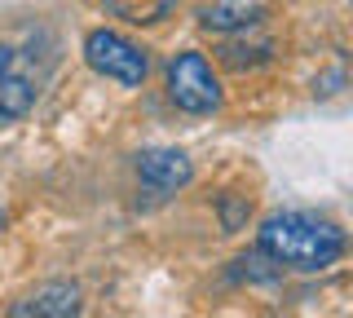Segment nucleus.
<instances>
[{"label": "nucleus", "mask_w": 353, "mask_h": 318, "mask_svg": "<svg viewBox=\"0 0 353 318\" xmlns=\"http://www.w3.org/2000/svg\"><path fill=\"white\" fill-rule=\"evenodd\" d=\"M234 279H243V283H279L283 279V266L265 248H252L248 257L234 261Z\"/></svg>", "instance_id": "nucleus-10"}, {"label": "nucleus", "mask_w": 353, "mask_h": 318, "mask_svg": "<svg viewBox=\"0 0 353 318\" xmlns=\"http://www.w3.org/2000/svg\"><path fill=\"white\" fill-rule=\"evenodd\" d=\"M261 23H265V5H256V0H212V5L199 9V27L216 40L239 36V31L261 27Z\"/></svg>", "instance_id": "nucleus-6"}, {"label": "nucleus", "mask_w": 353, "mask_h": 318, "mask_svg": "<svg viewBox=\"0 0 353 318\" xmlns=\"http://www.w3.org/2000/svg\"><path fill=\"white\" fill-rule=\"evenodd\" d=\"M84 62L102 75V80H115V84H124V89H137L150 75L146 49L132 45L128 36H119V31H110V27H97V31L84 36Z\"/></svg>", "instance_id": "nucleus-3"}, {"label": "nucleus", "mask_w": 353, "mask_h": 318, "mask_svg": "<svg viewBox=\"0 0 353 318\" xmlns=\"http://www.w3.org/2000/svg\"><path fill=\"white\" fill-rule=\"evenodd\" d=\"M274 49L279 45H274L270 36H261V27H248V31H239V36H221L216 62L230 67V71H256L265 62H274Z\"/></svg>", "instance_id": "nucleus-7"}, {"label": "nucleus", "mask_w": 353, "mask_h": 318, "mask_svg": "<svg viewBox=\"0 0 353 318\" xmlns=\"http://www.w3.org/2000/svg\"><path fill=\"white\" fill-rule=\"evenodd\" d=\"M256 248H265L283 270L301 274H323L340 266L349 252V235L331 217L318 212H270L256 230Z\"/></svg>", "instance_id": "nucleus-1"}, {"label": "nucleus", "mask_w": 353, "mask_h": 318, "mask_svg": "<svg viewBox=\"0 0 353 318\" xmlns=\"http://www.w3.org/2000/svg\"><path fill=\"white\" fill-rule=\"evenodd\" d=\"M84 310V301H80V288L75 283H40L36 292H27L22 301L9 305V318H71V314H80Z\"/></svg>", "instance_id": "nucleus-5"}, {"label": "nucleus", "mask_w": 353, "mask_h": 318, "mask_svg": "<svg viewBox=\"0 0 353 318\" xmlns=\"http://www.w3.org/2000/svg\"><path fill=\"white\" fill-rule=\"evenodd\" d=\"M9 67H14V49H9V45H0V75H5Z\"/></svg>", "instance_id": "nucleus-12"}, {"label": "nucleus", "mask_w": 353, "mask_h": 318, "mask_svg": "<svg viewBox=\"0 0 353 318\" xmlns=\"http://www.w3.org/2000/svg\"><path fill=\"white\" fill-rule=\"evenodd\" d=\"M0 230H5V212H0Z\"/></svg>", "instance_id": "nucleus-13"}, {"label": "nucleus", "mask_w": 353, "mask_h": 318, "mask_svg": "<svg viewBox=\"0 0 353 318\" xmlns=\"http://www.w3.org/2000/svg\"><path fill=\"white\" fill-rule=\"evenodd\" d=\"M216 212H221V226L234 235V230H243L248 226V217H252V199L248 195H234V199H221L216 203Z\"/></svg>", "instance_id": "nucleus-11"}, {"label": "nucleus", "mask_w": 353, "mask_h": 318, "mask_svg": "<svg viewBox=\"0 0 353 318\" xmlns=\"http://www.w3.org/2000/svg\"><path fill=\"white\" fill-rule=\"evenodd\" d=\"M163 89H168V102L185 115H212L221 111V80L208 62V53L199 49H181L168 58L163 67Z\"/></svg>", "instance_id": "nucleus-2"}, {"label": "nucleus", "mask_w": 353, "mask_h": 318, "mask_svg": "<svg viewBox=\"0 0 353 318\" xmlns=\"http://www.w3.org/2000/svg\"><path fill=\"white\" fill-rule=\"evenodd\" d=\"M36 97H40V75L22 71L14 58V67L0 75V119H22L36 106Z\"/></svg>", "instance_id": "nucleus-8"}, {"label": "nucleus", "mask_w": 353, "mask_h": 318, "mask_svg": "<svg viewBox=\"0 0 353 318\" xmlns=\"http://www.w3.org/2000/svg\"><path fill=\"white\" fill-rule=\"evenodd\" d=\"M110 18H119L124 27H159L163 18L176 14L181 0H97Z\"/></svg>", "instance_id": "nucleus-9"}, {"label": "nucleus", "mask_w": 353, "mask_h": 318, "mask_svg": "<svg viewBox=\"0 0 353 318\" xmlns=\"http://www.w3.org/2000/svg\"><path fill=\"white\" fill-rule=\"evenodd\" d=\"M132 168H137V181L146 186L150 195H176V190H185V186L194 181L190 155L176 150V146H150V150H141V155L132 159Z\"/></svg>", "instance_id": "nucleus-4"}]
</instances>
